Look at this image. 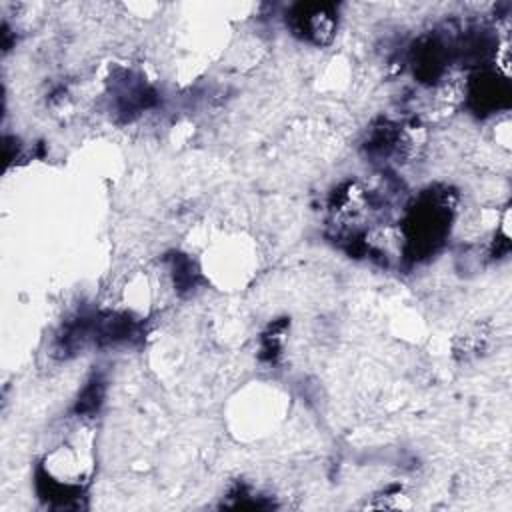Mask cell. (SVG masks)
Segmentation results:
<instances>
[{"label":"cell","instance_id":"obj_1","mask_svg":"<svg viewBox=\"0 0 512 512\" xmlns=\"http://www.w3.org/2000/svg\"><path fill=\"white\" fill-rule=\"evenodd\" d=\"M292 24L296 32H300L304 38L316 44H326L334 34L336 18L332 6L328 4H302L296 8Z\"/></svg>","mask_w":512,"mask_h":512},{"label":"cell","instance_id":"obj_2","mask_svg":"<svg viewBox=\"0 0 512 512\" xmlns=\"http://www.w3.org/2000/svg\"><path fill=\"white\" fill-rule=\"evenodd\" d=\"M448 216L442 208L428 204L424 208H416L410 224V242H414L418 248L430 250L446 232Z\"/></svg>","mask_w":512,"mask_h":512}]
</instances>
